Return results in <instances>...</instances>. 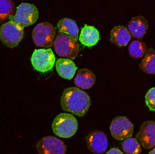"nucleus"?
Wrapping results in <instances>:
<instances>
[{
  "mask_svg": "<svg viewBox=\"0 0 155 154\" xmlns=\"http://www.w3.org/2000/svg\"><path fill=\"white\" fill-rule=\"evenodd\" d=\"M61 103L64 111L83 117L90 109V96L85 92L76 87H69L64 91Z\"/></svg>",
  "mask_w": 155,
  "mask_h": 154,
  "instance_id": "nucleus-1",
  "label": "nucleus"
},
{
  "mask_svg": "<svg viewBox=\"0 0 155 154\" xmlns=\"http://www.w3.org/2000/svg\"><path fill=\"white\" fill-rule=\"evenodd\" d=\"M78 123L74 116L69 113H61L53 120L52 129L55 135L63 138L73 136L77 131Z\"/></svg>",
  "mask_w": 155,
  "mask_h": 154,
  "instance_id": "nucleus-2",
  "label": "nucleus"
},
{
  "mask_svg": "<svg viewBox=\"0 0 155 154\" xmlns=\"http://www.w3.org/2000/svg\"><path fill=\"white\" fill-rule=\"evenodd\" d=\"M54 50L61 57L74 59L79 52V44L77 41L67 34L60 33L57 36L54 43Z\"/></svg>",
  "mask_w": 155,
  "mask_h": 154,
  "instance_id": "nucleus-3",
  "label": "nucleus"
},
{
  "mask_svg": "<svg viewBox=\"0 0 155 154\" xmlns=\"http://www.w3.org/2000/svg\"><path fill=\"white\" fill-rule=\"evenodd\" d=\"M38 18V11L35 6L28 3H22L17 8V12L9 20L22 28L35 23Z\"/></svg>",
  "mask_w": 155,
  "mask_h": 154,
  "instance_id": "nucleus-4",
  "label": "nucleus"
},
{
  "mask_svg": "<svg viewBox=\"0 0 155 154\" xmlns=\"http://www.w3.org/2000/svg\"><path fill=\"white\" fill-rule=\"evenodd\" d=\"M55 35V30L51 23L45 22L39 23L32 33L34 44L38 47L49 48L52 46Z\"/></svg>",
  "mask_w": 155,
  "mask_h": 154,
  "instance_id": "nucleus-5",
  "label": "nucleus"
},
{
  "mask_svg": "<svg viewBox=\"0 0 155 154\" xmlns=\"http://www.w3.org/2000/svg\"><path fill=\"white\" fill-rule=\"evenodd\" d=\"M23 37V28L12 21L4 24L0 28V39L9 48L18 46Z\"/></svg>",
  "mask_w": 155,
  "mask_h": 154,
  "instance_id": "nucleus-6",
  "label": "nucleus"
},
{
  "mask_svg": "<svg viewBox=\"0 0 155 154\" xmlns=\"http://www.w3.org/2000/svg\"><path fill=\"white\" fill-rule=\"evenodd\" d=\"M55 57L52 50H35L32 54V65L37 71L45 73L51 70L54 66Z\"/></svg>",
  "mask_w": 155,
  "mask_h": 154,
  "instance_id": "nucleus-7",
  "label": "nucleus"
},
{
  "mask_svg": "<svg viewBox=\"0 0 155 154\" xmlns=\"http://www.w3.org/2000/svg\"><path fill=\"white\" fill-rule=\"evenodd\" d=\"M38 154H65L67 146L65 143L54 136H47L37 143Z\"/></svg>",
  "mask_w": 155,
  "mask_h": 154,
  "instance_id": "nucleus-8",
  "label": "nucleus"
},
{
  "mask_svg": "<svg viewBox=\"0 0 155 154\" xmlns=\"http://www.w3.org/2000/svg\"><path fill=\"white\" fill-rule=\"evenodd\" d=\"M110 131L112 136L116 140H124L132 136L134 125L127 117L118 116L112 121Z\"/></svg>",
  "mask_w": 155,
  "mask_h": 154,
  "instance_id": "nucleus-9",
  "label": "nucleus"
},
{
  "mask_svg": "<svg viewBox=\"0 0 155 154\" xmlns=\"http://www.w3.org/2000/svg\"><path fill=\"white\" fill-rule=\"evenodd\" d=\"M87 147L94 154H103L108 147V140L105 133L98 130L92 131L86 138Z\"/></svg>",
  "mask_w": 155,
  "mask_h": 154,
  "instance_id": "nucleus-10",
  "label": "nucleus"
},
{
  "mask_svg": "<svg viewBox=\"0 0 155 154\" xmlns=\"http://www.w3.org/2000/svg\"><path fill=\"white\" fill-rule=\"evenodd\" d=\"M136 138L139 140L143 148L147 149L155 146V124L152 120H147L141 125Z\"/></svg>",
  "mask_w": 155,
  "mask_h": 154,
  "instance_id": "nucleus-11",
  "label": "nucleus"
},
{
  "mask_svg": "<svg viewBox=\"0 0 155 154\" xmlns=\"http://www.w3.org/2000/svg\"><path fill=\"white\" fill-rule=\"evenodd\" d=\"M148 25L147 20L143 16H137L131 19L128 25V30L131 36L142 39L146 34Z\"/></svg>",
  "mask_w": 155,
  "mask_h": 154,
  "instance_id": "nucleus-12",
  "label": "nucleus"
},
{
  "mask_svg": "<svg viewBox=\"0 0 155 154\" xmlns=\"http://www.w3.org/2000/svg\"><path fill=\"white\" fill-rule=\"evenodd\" d=\"M95 82V75L93 71L87 68H83L79 70L74 79L75 85L84 90L91 88Z\"/></svg>",
  "mask_w": 155,
  "mask_h": 154,
  "instance_id": "nucleus-13",
  "label": "nucleus"
},
{
  "mask_svg": "<svg viewBox=\"0 0 155 154\" xmlns=\"http://www.w3.org/2000/svg\"><path fill=\"white\" fill-rule=\"evenodd\" d=\"M56 68L60 77L68 80H71L74 77L77 69L74 62L66 59H58Z\"/></svg>",
  "mask_w": 155,
  "mask_h": 154,
  "instance_id": "nucleus-14",
  "label": "nucleus"
},
{
  "mask_svg": "<svg viewBox=\"0 0 155 154\" xmlns=\"http://www.w3.org/2000/svg\"><path fill=\"white\" fill-rule=\"evenodd\" d=\"M131 38V36L126 27L118 25L111 31L110 41L119 46H126Z\"/></svg>",
  "mask_w": 155,
  "mask_h": 154,
  "instance_id": "nucleus-15",
  "label": "nucleus"
},
{
  "mask_svg": "<svg viewBox=\"0 0 155 154\" xmlns=\"http://www.w3.org/2000/svg\"><path fill=\"white\" fill-rule=\"evenodd\" d=\"M99 39V33L97 29L93 26L85 25L82 29L79 40L85 46L91 47L95 45Z\"/></svg>",
  "mask_w": 155,
  "mask_h": 154,
  "instance_id": "nucleus-16",
  "label": "nucleus"
},
{
  "mask_svg": "<svg viewBox=\"0 0 155 154\" xmlns=\"http://www.w3.org/2000/svg\"><path fill=\"white\" fill-rule=\"evenodd\" d=\"M58 27L62 33L67 34L73 39L78 41L79 30L73 20L66 18L60 20L58 23Z\"/></svg>",
  "mask_w": 155,
  "mask_h": 154,
  "instance_id": "nucleus-17",
  "label": "nucleus"
},
{
  "mask_svg": "<svg viewBox=\"0 0 155 154\" xmlns=\"http://www.w3.org/2000/svg\"><path fill=\"white\" fill-rule=\"evenodd\" d=\"M141 70L148 74H155V52L153 48L146 50V54L140 65Z\"/></svg>",
  "mask_w": 155,
  "mask_h": 154,
  "instance_id": "nucleus-18",
  "label": "nucleus"
},
{
  "mask_svg": "<svg viewBox=\"0 0 155 154\" xmlns=\"http://www.w3.org/2000/svg\"><path fill=\"white\" fill-rule=\"evenodd\" d=\"M15 12V5L12 0H0V25L9 19Z\"/></svg>",
  "mask_w": 155,
  "mask_h": 154,
  "instance_id": "nucleus-19",
  "label": "nucleus"
},
{
  "mask_svg": "<svg viewBox=\"0 0 155 154\" xmlns=\"http://www.w3.org/2000/svg\"><path fill=\"white\" fill-rule=\"evenodd\" d=\"M122 147L125 154H140L142 152L141 144L134 138H129L124 140Z\"/></svg>",
  "mask_w": 155,
  "mask_h": 154,
  "instance_id": "nucleus-20",
  "label": "nucleus"
},
{
  "mask_svg": "<svg viewBox=\"0 0 155 154\" xmlns=\"http://www.w3.org/2000/svg\"><path fill=\"white\" fill-rule=\"evenodd\" d=\"M128 50L132 57L135 59H141L146 53V44L142 41H133L129 45Z\"/></svg>",
  "mask_w": 155,
  "mask_h": 154,
  "instance_id": "nucleus-21",
  "label": "nucleus"
},
{
  "mask_svg": "<svg viewBox=\"0 0 155 154\" xmlns=\"http://www.w3.org/2000/svg\"><path fill=\"white\" fill-rule=\"evenodd\" d=\"M155 89L153 87L150 89L145 96L146 105L150 111H155Z\"/></svg>",
  "mask_w": 155,
  "mask_h": 154,
  "instance_id": "nucleus-22",
  "label": "nucleus"
},
{
  "mask_svg": "<svg viewBox=\"0 0 155 154\" xmlns=\"http://www.w3.org/2000/svg\"><path fill=\"white\" fill-rule=\"evenodd\" d=\"M124 154L123 152L120 151V149H110L109 151H108L107 154Z\"/></svg>",
  "mask_w": 155,
  "mask_h": 154,
  "instance_id": "nucleus-23",
  "label": "nucleus"
},
{
  "mask_svg": "<svg viewBox=\"0 0 155 154\" xmlns=\"http://www.w3.org/2000/svg\"><path fill=\"white\" fill-rule=\"evenodd\" d=\"M149 154H155V149L153 148V149L149 152Z\"/></svg>",
  "mask_w": 155,
  "mask_h": 154,
  "instance_id": "nucleus-24",
  "label": "nucleus"
}]
</instances>
